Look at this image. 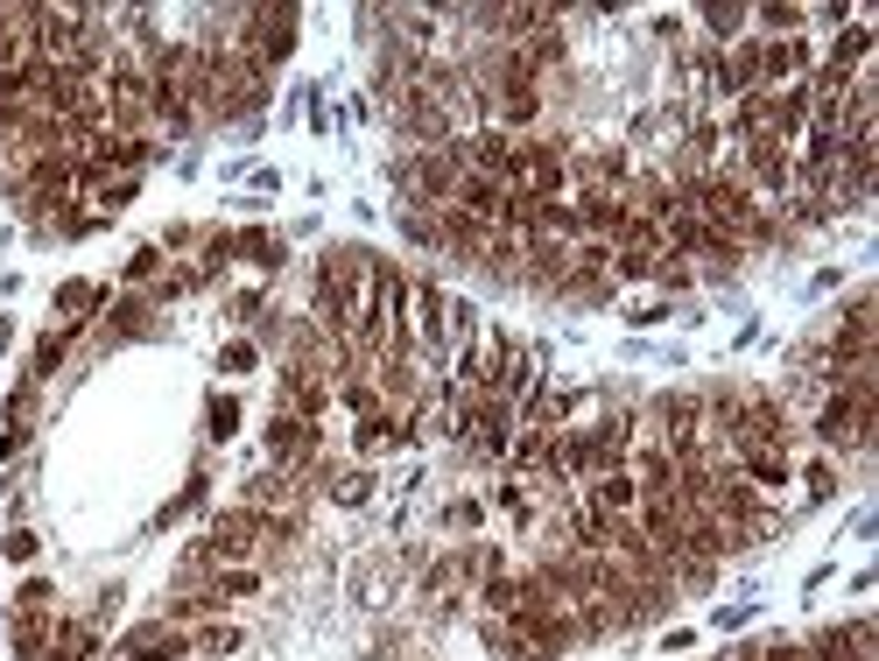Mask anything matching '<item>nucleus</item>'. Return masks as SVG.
<instances>
[{
    "label": "nucleus",
    "mask_w": 879,
    "mask_h": 661,
    "mask_svg": "<svg viewBox=\"0 0 879 661\" xmlns=\"http://www.w3.org/2000/svg\"><path fill=\"white\" fill-rule=\"evenodd\" d=\"M205 542H212V556H218V563H247V556L267 542V521L253 514V506H232V514H218V521H212V535H205Z\"/></svg>",
    "instance_id": "obj_1"
},
{
    "label": "nucleus",
    "mask_w": 879,
    "mask_h": 661,
    "mask_svg": "<svg viewBox=\"0 0 879 661\" xmlns=\"http://www.w3.org/2000/svg\"><path fill=\"white\" fill-rule=\"evenodd\" d=\"M191 654H197L191 634H183V626H169V619L134 626V634L121 640V661H191Z\"/></svg>",
    "instance_id": "obj_2"
},
{
    "label": "nucleus",
    "mask_w": 879,
    "mask_h": 661,
    "mask_svg": "<svg viewBox=\"0 0 879 661\" xmlns=\"http://www.w3.org/2000/svg\"><path fill=\"white\" fill-rule=\"evenodd\" d=\"M809 654L817 661H879V634H872V619H844V626H823L809 640Z\"/></svg>",
    "instance_id": "obj_3"
},
{
    "label": "nucleus",
    "mask_w": 879,
    "mask_h": 661,
    "mask_svg": "<svg viewBox=\"0 0 879 661\" xmlns=\"http://www.w3.org/2000/svg\"><path fill=\"white\" fill-rule=\"evenodd\" d=\"M866 57H872V29L866 22H844L837 36H831V49H823L831 71H866Z\"/></svg>",
    "instance_id": "obj_4"
},
{
    "label": "nucleus",
    "mask_w": 879,
    "mask_h": 661,
    "mask_svg": "<svg viewBox=\"0 0 879 661\" xmlns=\"http://www.w3.org/2000/svg\"><path fill=\"white\" fill-rule=\"evenodd\" d=\"M591 506H598V514H633L640 486L627 479V471H605V479H591Z\"/></svg>",
    "instance_id": "obj_5"
},
{
    "label": "nucleus",
    "mask_w": 879,
    "mask_h": 661,
    "mask_svg": "<svg viewBox=\"0 0 879 661\" xmlns=\"http://www.w3.org/2000/svg\"><path fill=\"white\" fill-rule=\"evenodd\" d=\"M444 310H450L444 289H436V282H415V317H409V324L430 338V345H444Z\"/></svg>",
    "instance_id": "obj_6"
},
{
    "label": "nucleus",
    "mask_w": 879,
    "mask_h": 661,
    "mask_svg": "<svg viewBox=\"0 0 879 661\" xmlns=\"http://www.w3.org/2000/svg\"><path fill=\"white\" fill-rule=\"evenodd\" d=\"M739 471H746L753 486H788V471H796V465H788L781 444H767V451H746V457H739Z\"/></svg>",
    "instance_id": "obj_7"
},
{
    "label": "nucleus",
    "mask_w": 879,
    "mask_h": 661,
    "mask_svg": "<svg viewBox=\"0 0 879 661\" xmlns=\"http://www.w3.org/2000/svg\"><path fill=\"white\" fill-rule=\"evenodd\" d=\"M802 22H809V8H788V0H774V8H753V29H760L767 43L802 36Z\"/></svg>",
    "instance_id": "obj_8"
},
{
    "label": "nucleus",
    "mask_w": 879,
    "mask_h": 661,
    "mask_svg": "<svg viewBox=\"0 0 879 661\" xmlns=\"http://www.w3.org/2000/svg\"><path fill=\"white\" fill-rule=\"evenodd\" d=\"M106 310V289H99V282H64L57 289V317L64 324H71V317H99Z\"/></svg>",
    "instance_id": "obj_9"
},
{
    "label": "nucleus",
    "mask_w": 879,
    "mask_h": 661,
    "mask_svg": "<svg viewBox=\"0 0 879 661\" xmlns=\"http://www.w3.org/2000/svg\"><path fill=\"white\" fill-rule=\"evenodd\" d=\"M654 261L662 253H648V247H613V282H654Z\"/></svg>",
    "instance_id": "obj_10"
},
{
    "label": "nucleus",
    "mask_w": 879,
    "mask_h": 661,
    "mask_svg": "<svg viewBox=\"0 0 879 661\" xmlns=\"http://www.w3.org/2000/svg\"><path fill=\"white\" fill-rule=\"evenodd\" d=\"M14 654H22V661H43L49 654V619L43 613H28L22 626H14Z\"/></svg>",
    "instance_id": "obj_11"
},
{
    "label": "nucleus",
    "mask_w": 879,
    "mask_h": 661,
    "mask_svg": "<svg viewBox=\"0 0 879 661\" xmlns=\"http://www.w3.org/2000/svg\"><path fill=\"white\" fill-rule=\"evenodd\" d=\"M331 500H338V506H366V500H374V471H338V479H331Z\"/></svg>",
    "instance_id": "obj_12"
},
{
    "label": "nucleus",
    "mask_w": 879,
    "mask_h": 661,
    "mask_svg": "<svg viewBox=\"0 0 879 661\" xmlns=\"http://www.w3.org/2000/svg\"><path fill=\"white\" fill-rule=\"evenodd\" d=\"M521 591H528V578H486V613H514V605H521Z\"/></svg>",
    "instance_id": "obj_13"
},
{
    "label": "nucleus",
    "mask_w": 879,
    "mask_h": 661,
    "mask_svg": "<svg viewBox=\"0 0 879 661\" xmlns=\"http://www.w3.org/2000/svg\"><path fill=\"white\" fill-rule=\"evenodd\" d=\"M191 648L197 654H240V626H197Z\"/></svg>",
    "instance_id": "obj_14"
},
{
    "label": "nucleus",
    "mask_w": 879,
    "mask_h": 661,
    "mask_svg": "<svg viewBox=\"0 0 879 661\" xmlns=\"http://www.w3.org/2000/svg\"><path fill=\"white\" fill-rule=\"evenodd\" d=\"M121 275L134 282V289H141V282H156V275H162V247H134V253H127V267H121Z\"/></svg>",
    "instance_id": "obj_15"
},
{
    "label": "nucleus",
    "mask_w": 879,
    "mask_h": 661,
    "mask_svg": "<svg viewBox=\"0 0 879 661\" xmlns=\"http://www.w3.org/2000/svg\"><path fill=\"white\" fill-rule=\"evenodd\" d=\"M802 486H809V500H837V465H831V457L802 465Z\"/></svg>",
    "instance_id": "obj_16"
},
{
    "label": "nucleus",
    "mask_w": 879,
    "mask_h": 661,
    "mask_svg": "<svg viewBox=\"0 0 879 661\" xmlns=\"http://www.w3.org/2000/svg\"><path fill=\"white\" fill-rule=\"evenodd\" d=\"M253 591H261V578H253V570H226V578H212V599L226 605V599H253Z\"/></svg>",
    "instance_id": "obj_17"
},
{
    "label": "nucleus",
    "mask_w": 879,
    "mask_h": 661,
    "mask_svg": "<svg viewBox=\"0 0 879 661\" xmlns=\"http://www.w3.org/2000/svg\"><path fill=\"white\" fill-rule=\"evenodd\" d=\"M36 528H8V542H0V556H8V563H36Z\"/></svg>",
    "instance_id": "obj_18"
},
{
    "label": "nucleus",
    "mask_w": 879,
    "mask_h": 661,
    "mask_svg": "<svg viewBox=\"0 0 879 661\" xmlns=\"http://www.w3.org/2000/svg\"><path fill=\"white\" fill-rule=\"evenodd\" d=\"M253 366H261V352H253L247 338H232V345L218 352V373H253Z\"/></svg>",
    "instance_id": "obj_19"
},
{
    "label": "nucleus",
    "mask_w": 879,
    "mask_h": 661,
    "mask_svg": "<svg viewBox=\"0 0 879 661\" xmlns=\"http://www.w3.org/2000/svg\"><path fill=\"white\" fill-rule=\"evenodd\" d=\"M232 430H240V401H232V395H218V401H212V436L226 444Z\"/></svg>",
    "instance_id": "obj_20"
},
{
    "label": "nucleus",
    "mask_w": 879,
    "mask_h": 661,
    "mask_svg": "<svg viewBox=\"0 0 879 661\" xmlns=\"http://www.w3.org/2000/svg\"><path fill=\"white\" fill-rule=\"evenodd\" d=\"M760 661H817V654H809V640H774Z\"/></svg>",
    "instance_id": "obj_21"
},
{
    "label": "nucleus",
    "mask_w": 879,
    "mask_h": 661,
    "mask_svg": "<svg viewBox=\"0 0 879 661\" xmlns=\"http://www.w3.org/2000/svg\"><path fill=\"white\" fill-rule=\"evenodd\" d=\"M113 324H121V331H141V324H148V303H141V296L121 303V310H113Z\"/></svg>",
    "instance_id": "obj_22"
},
{
    "label": "nucleus",
    "mask_w": 879,
    "mask_h": 661,
    "mask_svg": "<svg viewBox=\"0 0 879 661\" xmlns=\"http://www.w3.org/2000/svg\"><path fill=\"white\" fill-rule=\"evenodd\" d=\"M134 191H141V183H134V176H113V183H106V212H121V205H134Z\"/></svg>",
    "instance_id": "obj_23"
},
{
    "label": "nucleus",
    "mask_w": 879,
    "mask_h": 661,
    "mask_svg": "<svg viewBox=\"0 0 879 661\" xmlns=\"http://www.w3.org/2000/svg\"><path fill=\"white\" fill-rule=\"evenodd\" d=\"M724 661H760V648H732V654H724Z\"/></svg>",
    "instance_id": "obj_24"
}]
</instances>
